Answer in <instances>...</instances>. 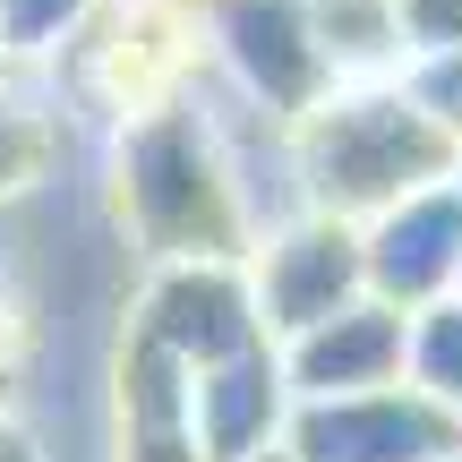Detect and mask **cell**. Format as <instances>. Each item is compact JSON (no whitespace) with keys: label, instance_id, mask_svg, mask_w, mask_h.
Returning a JSON list of instances; mask_svg holds the SVG:
<instances>
[{"label":"cell","instance_id":"5","mask_svg":"<svg viewBox=\"0 0 462 462\" xmlns=\"http://www.w3.org/2000/svg\"><path fill=\"white\" fill-rule=\"evenodd\" d=\"M282 454L291 462H454L462 454V420L437 411L411 385L351 394V402H291Z\"/></svg>","mask_w":462,"mask_h":462},{"label":"cell","instance_id":"2","mask_svg":"<svg viewBox=\"0 0 462 462\" xmlns=\"http://www.w3.org/2000/svg\"><path fill=\"white\" fill-rule=\"evenodd\" d=\"M120 223L154 265H248L257 248L215 129L180 103H154L120 129Z\"/></svg>","mask_w":462,"mask_h":462},{"label":"cell","instance_id":"10","mask_svg":"<svg viewBox=\"0 0 462 462\" xmlns=\"http://www.w3.org/2000/svg\"><path fill=\"white\" fill-rule=\"evenodd\" d=\"M120 462H198V437H189V368H171L137 334L120 351Z\"/></svg>","mask_w":462,"mask_h":462},{"label":"cell","instance_id":"17","mask_svg":"<svg viewBox=\"0 0 462 462\" xmlns=\"http://www.w3.org/2000/svg\"><path fill=\"white\" fill-rule=\"evenodd\" d=\"M257 462H291V454H282V446H274V454H257Z\"/></svg>","mask_w":462,"mask_h":462},{"label":"cell","instance_id":"18","mask_svg":"<svg viewBox=\"0 0 462 462\" xmlns=\"http://www.w3.org/2000/svg\"><path fill=\"white\" fill-rule=\"evenodd\" d=\"M0 402H9V368H0Z\"/></svg>","mask_w":462,"mask_h":462},{"label":"cell","instance_id":"15","mask_svg":"<svg viewBox=\"0 0 462 462\" xmlns=\"http://www.w3.org/2000/svg\"><path fill=\"white\" fill-rule=\"evenodd\" d=\"M402 95L420 103V112L437 120V129L462 146V51H446V60H411V78H402Z\"/></svg>","mask_w":462,"mask_h":462},{"label":"cell","instance_id":"19","mask_svg":"<svg viewBox=\"0 0 462 462\" xmlns=\"http://www.w3.org/2000/svg\"><path fill=\"white\" fill-rule=\"evenodd\" d=\"M454 300H462V291H454Z\"/></svg>","mask_w":462,"mask_h":462},{"label":"cell","instance_id":"3","mask_svg":"<svg viewBox=\"0 0 462 462\" xmlns=\"http://www.w3.org/2000/svg\"><path fill=\"white\" fill-rule=\"evenodd\" d=\"M248 300H257V334L274 351L300 343V334H317L326 317L360 309V300H368V282H360V231L317 223V215L274 223L257 248H248Z\"/></svg>","mask_w":462,"mask_h":462},{"label":"cell","instance_id":"6","mask_svg":"<svg viewBox=\"0 0 462 462\" xmlns=\"http://www.w3.org/2000/svg\"><path fill=\"white\" fill-rule=\"evenodd\" d=\"M360 282L394 317H420L462 291V171L360 223Z\"/></svg>","mask_w":462,"mask_h":462},{"label":"cell","instance_id":"7","mask_svg":"<svg viewBox=\"0 0 462 462\" xmlns=\"http://www.w3.org/2000/svg\"><path fill=\"white\" fill-rule=\"evenodd\" d=\"M137 343H154L171 368H223L257 351V300H248V265H154L146 309H137Z\"/></svg>","mask_w":462,"mask_h":462},{"label":"cell","instance_id":"4","mask_svg":"<svg viewBox=\"0 0 462 462\" xmlns=\"http://www.w3.org/2000/svg\"><path fill=\"white\" fill-rule=\"evenodd\" d=\"M206 34H215L223 69L240 78V95L274 129H300L326 95H343L334 69L317 60L309 0H206Z\"/></svg>","mask_w":462,"mask_h":462},{"label":"cell","instance_id":"13","mask_svg":"<svg viewBox=\"0 0 462 462\" xmlns=\"http://www.w3.org/2000/svg\"><path fill=\"white\" fill-rule=\"evenodd\" d=\"M51 154H60V129H51L34 103L0 95V198H17V189H34L51 171Z\"/></svg>","mask_w":462,"mask_h":462},{"label":"cell","instance_id":"12","mask_svg":"<svg viewBox=\"0 0 462 462\" xmlns=\"http://www.w3.org/2000/svg\"><path fill=\"white\" fill-rule=\"evenodd\" d=\"M402 385L462 420V300H437L402 326Z\"/></svg>","mask_w":462,"mask_h":462},{"label":"cell","instance_id":"14","mask_svg":"<svg viewBox=\"0 0 462 462\" xmlns=\"http://www.w3.org/2000/svg\"><path fill=\"white\" fill-rule=\"evenodd\" d=\"M86 9L95 0H0V51H51L60 34H78L86 26Z\"/></svg>","mask_w":462,"mask_h":462},{"label":"cell","instance_id":"1","mask_svg":"<svg viewBox=\"0 0 462 462\" xmlns=\"http://www.w3.org/2000/svg\"><path fill=\"white\" fill-rule=\"evenodd\" d=\"M291 154H300V215L343 223V231L377 223L385 206H402V198H420V189L462 171V146L402 86H343V95H326L291 129Z\"/></svg>","mask_w":462,"mask_h":462},{"label":"cell","instance_id":"11","mask_svg":"<svg viewBox=\"0 0 462 462\" xmlns=\"http://www.w3.org/2000/svg\"><path fill=\"white\" fill-rule=\"evenodd\" d=\"M317 60L334 69V86H385V69L402 60L394 0H309Z\"/></svg>","mask_w":462,"mask_h":462},{"label":"cell","instance_id":"9","mask_svg":"<svg viewBox=\"0 0 462 462\" xmlns=\"http://www.w3.org/2000/svg\"><path fill=\"white\" fill-rule=\"evenodd\" d=\"M282 420H291V385H282L274 343H257V351H240V360L189 377V437H198V462H257V454H274Z\"/></svg>","mask_w":462,"mask_h":462},{"label":"cell","instance_id":"16","mask_svg":"<svg viewBox=\"0 0 462 462\" xmlns=\"http://www.w3.org/2000/svg\"><path fill=\"white\" fill-rule=\"evenodd\" d=\"M0 462H43V454H34V437H17L9 420H0Z\"/></svg>","mask_w":462,"mask_h":462},{"label":"cell","instance_id":"8","mask_svg":"<svg viewBox=\"0 0 462 462\" xmlns=\"http://www.w3.org/2000/svg\"><path fill=\"white\" fill-rule=\"evenodd\" d=\"M402 326H411V317H394L385 300H360V309L326 317L317 334L282 343L274 360H282L291 402H351V394L402 385Z\"/></svg>","mask_w":462,"mask_h":462},{"label":"cell","instance_id":"20","mask_svg":"<svg viewBox=\"0 0 462 462\" xmlns=\"http://www.w3.org/2000/svg\"><path fill=\"white\" fill-rule=\"evenodd\" d=\"M454 462H462V454H454Z\"/></svg>","mask_w":462,"mask_h":462}]
</instances>
